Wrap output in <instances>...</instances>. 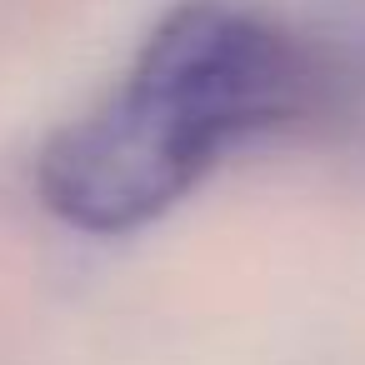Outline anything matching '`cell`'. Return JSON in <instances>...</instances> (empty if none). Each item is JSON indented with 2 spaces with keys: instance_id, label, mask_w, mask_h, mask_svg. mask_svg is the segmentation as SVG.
Returning <instances> with one entry per match:
<instances>
[{
  "instance_id": "cell-1",
  "label": "cell",
  "mask_w": 365,
  "mask_h": 365,
  "mask_svg": "<svg viewBox=\"0 0 365 365\" xmlns=\"http://www.w3.org/2000/svg\"><path fill=\"white\" fill-rule=\"evenodd\" d=\"M305 21L260 0H175L125 71L36 155L46 215L81 235H130L170 215L240 150L310 130Z\"/></svg>"
},
{
  "instance_id": "cell-2",
  "label": "cell",
  "mask_w": 365,
  "mask_h": 365,
  "mask_svg": "<svg viewBox=\"0 0 365 365\" xmlns=\"http://www.w3.org/2000/svg\"><path fill=\"white\" fill-rule=\"evenodd\" d=\"M305 41L315 76L310 130L365 165V0H320Z\"/></svg>"
}]
</instances>
